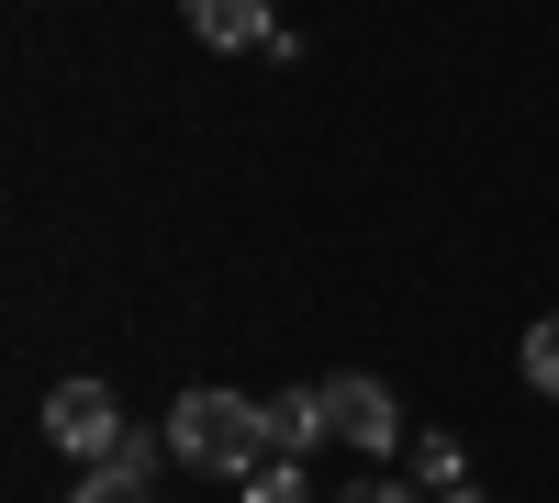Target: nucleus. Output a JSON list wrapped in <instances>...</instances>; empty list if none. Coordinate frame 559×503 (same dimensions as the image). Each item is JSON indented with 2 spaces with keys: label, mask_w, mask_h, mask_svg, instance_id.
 I'll return each mask as SVG.
<instances>
[{
  "label": "nucleus",
  "mask_w": 559,
  "mask_h": 503,
  "mask_svg": "<svg viewBox=\"0 0 559 503\" xmlns=\"http://www.w3.org/2000/svg\"><path fill=\"white\" fill-rule=\"evenodd\" d=\"M168 447L191 470H213V481H258L280 447H269V403H247V392H179L168 403Z\"/></svg>",
  "instance_id": "f257e3e1"
},
{
  "label": "nucleus",
  "mask_w": 559,
  "mask_h": 503,
  "mask_svg": "<svg viewBox=\"0 0 559 503\" xmlns=\"http://www.w3.org/2000/svg\"><path fill=\"white\" fill-rule=\"evenodd\" d=\"M45 436H57L68 459H90V470H102L112 447H123V403H112L102 381H57V392H45Z\"/></svg>",
  "instance_id": "f03ea898"
},
{
  "label": "nucleus",
  "mask_w": 559,
  "mask_h": 503,
  "mask_svg": "<svg viewBox=\"0 0 559 503\" xmlns=\"http://www.w3.org/2000/svg\"><path fill=\"white\" fill-rule=\"evenodd\" d=\"M324 436L336 447H403V403L381 381H324Z\"/></svg>",
  "instance_id": "7ed1b4c3"
},
{
  "label": "nucleus",
  "mask_w": 559,
  "mask_h": 503,
  "mask_svg": "<svg viewBox=\"0 0 559 503\" xmlns=\"http://www.w3.org/2000/svg\"><path fill=\"white\" fill-rule=\"evenodd\" d=\"M191 12V34L202 45H224V57H247V45H269L280 23H269V0H179Z\"/></svg>",
  "instance_id": "20e7f679"
},
{
  "label": "nucleus",
  "mask_w": 559,
  "mask_h": 503,
  "mask_svg": "<svg viewBox=\"0 0 559 503\" xmlns=\"http://www.w3.org/2000/svg\"><path fill=\"white\" fill-rule=\"evenodd\" d=\"M269 447H280V459H313V447H324V381L269 403Z\"/></svg>",
  "instance_id": "39448f33"
},
{
  "label": "nucleus",
  "mask_w": 559,
  "mask_h": 503,
  "mask_svg": "<svg viewBox=\"0 0 559 503\" xmlns=\"http://www.w3.org/2000/svg\"><path fill=\"white\" fill-rule=\"evenodd\" d=\"M403 470H414V492H459V481H471L459 436H403Z\"/></svg>",
  "instance_id": "423d86ee"
},
{
  "label": "nucleus",
  "mask_w": 559,
  "mask_h": 503,
  "mask_svg": "<svg viewBox=\"0 0 559 503\" xmlns=\"http://www.w3.org/2000/svg\"><path fill=\"white\" fill-rule=\"evenodd\" d=\"M68 503H157V492H146V470H134V459H102V470H90Z\"/></svg>",
  "instance_id": "0eeeda50"
},
{
  "label": "nucleus",
  "mask_w": 559,
  "mask_h": 503,
  "mask_svg": "<svg viewBox=\"0 0 559 503\" xmlns=\"http://www.w3.org/2000/svg\"><path fill=\"white\" fill-rule=\"evenodd\" d=\"M515 358H526V381L559 403V313H548V325H526V347H515Z\"/></svg>",
  "instance_id": "6e6552de"
},
{
  "label": "nucleus",
  "mask_w": 559,
  "mask_h": 503,
  "mask_svg": "<svg viewBox=\"0 0 559 503\" xmlns=\"http://www.w3.org/2000/svg\"><path fill=\"white\" fill-rule=\"evenodd\" d=\"M247 503H313V481H302V459H269V470L247 481Z\"/></svg>",
  "instance_id": "1a4fd4ad"
},
{
  "label": "nucleus",
  "mask_w": 559,
  "mask_h": 503,
  "mask_svg": "<svg viewBox=\"0 0 559 503\" xmlns=\"http://www.w3.org/2000/svg\"><path fill=\"white\" fill-rule=\"evenodd\" d=\"M336 503H426L414 481H358V492H336Z\"/></svg>",
  "instance_id": "9d476101"
},
{
  "label": "nucleus",
  "mask_w": 559,
  "mask_h": 503,
  "mask_svg": "<svg viewBox=\"0 0 559 503\" xmlns=\"http://www.w3.org/2000/svg\"><path fill=\"white\" fill-rule=\"evenodd\" d=\"M437 503H492V492H471V481H459V492H437Z\"/></svg>",
  "instance_id": "9b49d317"
}]
</instances>
